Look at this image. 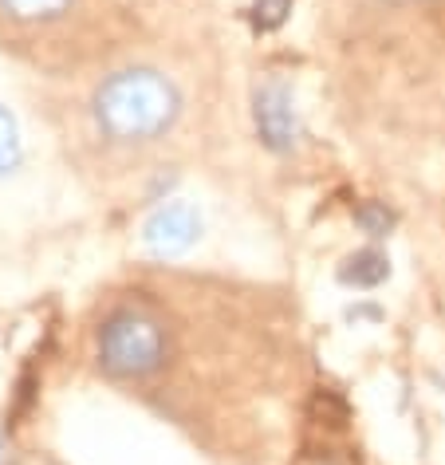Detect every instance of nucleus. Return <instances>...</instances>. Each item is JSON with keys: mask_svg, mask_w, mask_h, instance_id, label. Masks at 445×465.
Here are the masks:
<instances>
[{"mask_svg": "<svg viewBox=\"0 0 445 465\" xmlns=\"http://www.w3.org/2000/svg\"><path fill=\"white\" fill-rule=\"evenodd\" d=\"M197 232H202V213L190 202H166L146 221L143 241L154 257H178L197 241Z\"/></svg>", "mask_w": 445, "mask_h": 465, "instance_id": "obj_4", "label": "nucleus"}, {"mask_svg": "<svg viewBox=\"0 0 445 465\" xmlns=\"http://www.w3.org/2000/svg\"><path fill=\"white\" fill-rule=\"evenodd\" d=\"M166 359V335L143 312H119L99 331V363L114 379H143Z\"/></svg>", "mask_w": 445, "mask_h": 465, "instance_id": "obj_2", "label": "nucleus"}, {"mask_svg": "<svg viewBox=\"0 0 445 465\" xmlns=\"http://www.w3.org/2000/svg\"><path fill=\"white\" fill-rule=\"evenodd\" d=\"M252 119L261 131L264 146L276 154H292L300 146V114H296V99L284 79H264L252 95Z\"/></svg>", "mask_w": 445, "mask_h": 465, "instance_id": "obj_3", "label": "nucleus"}, {"mask_svg": "<svg viewBox=\"0 0 445 465\" xmlns=\"http://www.w3.org/2000/svg\"><path fill=\"white\" fill-rule=\"evenodd\" d=\"M67 5L72 0H0V8L16 20H52L67 13Z\"/></svg>", "mask_w": 445, "mask_h": 465, "instance_id": "obj_6", "label": "nucleus"}, {"mask_svg": "<svg viewBox=\"0 0 445 465\" xmlns=\"http://www.w3.org/2000/svg\"><path fill=\"white\" fill-rule=\"evenodd\" d=\"M386 276H391V264H386L379 249H362L355 257H347V264L339 269V281L355 284V288H374V284H382Z\"/></svg>", "mask_w": 445, "mask_h": 465, "instance_id": "obj_5", "label": "nucleus"}, {"mask_svg": "<svg viewBox=\"0 0 445 465\" xmlns=\"http://www.w3.org/2000/svg\"><path fill=\"white\" fill-rule=\"evenodd\" d=\"M182 111L178 87L154 67H126L95 91V123L114 143H150L166 134Z\"/></svg>", "mask_w": 445, "mask_h": 465, "instance_id": "obj_1", "label": "nucleus"}, {"mask_svg": "<svg viewBox=\"0 0 445 465\" xmlns=\"http://www.w3.org/2000/svg\"><path fill=\"white\" fill-rule=\"evenodd\" d=\"M288 13H292V0H256V25L261 28H280Z\"/></svg>", "mask_w": 445, "mask_h": 465, "instance_id": "obj_9", "label": "nucleus"}, {"mask_svg": "<svg viewBox=\"0 0 445 465\" xmlns=\"http://www.w3.org/2000/svg\"><path fill=\"white\" fill-rule=\"evenodd\" d=\"M355 221H359V229L367 232V237H386L391 232V225H394V217H391V209H382V205H374V202H367L355 213Z\"/></svg>", "mask_w": 445, "mask_h": 465, "instance_id": "obj_8", "label": "nucleus"}, {"mask_svg": "<svg viewBox=\"0 0 445 465\" xmlns=\"http://www.w3.org/2000/svg\"><path fill=\"white\" fill-rule=\"evenodd\" d=\"M20 166V131L16 119L0 107V173H13Z\"/></svg>", "mask_w": 445, "mask_h": 465, "instance_id": "obj_7", "label": "nucleus"}]
</instances>
